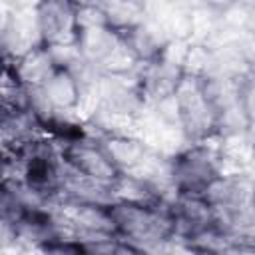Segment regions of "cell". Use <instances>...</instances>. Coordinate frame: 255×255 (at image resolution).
Returning <instances> with one entry per match:
<instances>
[{
    "label": "cell",
    "mask_w": 255,
    "mask_h": 255,
    "mask_svg": "<svg viewBox=\"0 0 255 255\" xmlns=\"http://www.w3.org/2000/svg\"><path fill=\"white\" fill-rule=\"evenodd\" d=\"M171 102L179 128L189 141H205L223 128V112L207 90L201 74H189L185 70Z\"/></svg>",
    "instance_id": "3957f363"
},
{
    "label": "cell",
    "mask_w": 255,
    "mask_h": 255,
    "mask_svg": "<svg viewBox=\"0 0 255 255\" xmlns=\"http://www.w3.org/2000/svg\"><path fill=\"white\" fill-rule=\"evenodd\" d=\"M118 32L137 64L157 60V58L165 56V52H167L169 38L157 20H147V16H145L141 22L122 28Z\"/></svg>",
    "instance_id": "30bf717a"
},
{
    "label": "cell",
    "mask_w": 255,
    "mask_h": 255,
    "mask_svg": "<svg viewBox=\"0 0 255 255\" xmlns=\"http://www.w3.org/2000/svg\"><path fill=\"white\" fill-rule=\"evenodd\" d=\"M16 239H18V227H16V221L6 219V217H0V247L12 245Z\"/></svg>",
    "instance_id": "9a60e30c"
},
{
    "label": "cell",
    "mask_w": 255,
    "mask_h": 255,
    "mask_svg": "<svg viewBox=\"0 0 255 255\" xmlns=\"http://www.w3.org/2000/svg\"><path fill=\"white\" fill-rule=\"evenodd\" d=\"M78 40L76 52L84 64H88L100 76L129 74L137 62L124 44L118 30L106 24L104 16L94 4L80 6L78 12Z\"/></svg>",
    "instance_id": "6da1fadb"
},
{
    "label": "cell",
    "mask_w": 255,
    "mask_h": 255,
    "mask_svg": "<svg viewBox=\"0 0 255 255\" xmlns=\"http://www.w3.org/2000/svg\"><path fill=\"white\" fill-rule=\"evenodd\" d=\"M62 159L74 173L106 187H112L122 177V169L114 163L104 145L94 139H70L62 151Z\"/></svg>",
    "instance_id": "8992f818"
},
{
    "label": "cell",
    "mask_w": 255,
    "mask_h": 255,
    "mask_svg": "<svg viewBox=\"0 0 255 255\" xmlns=\"http://www.w3.org/2000/svg\"><path fill=\"white\" fill-rule=\"evenodd\" d=\"M94 6L114 30L137 24L147 16V0H94Z\"/></svg>",
    "instance_id": "7c38bea8"
},
{
    "label": "cell",
    "mask_w": 255,
    "mask_h": 255,
    "mask_svg": "<svg viewBox=\"0 0 255 255\" xmlns=\"http://www.w3.org/2000/svg\"><path fill=\"white\" fill-rule=\"evenodd\" d=\"M24 187L34 195H52L62 189L64 173L50 145L30 143L22 153Z\"/></svg>",
    "instance_id": "52a82bcc"
},
{
    "label": "cell",
    "mask_w": 255,
    "mask_h": 255,
    "mask_svg": "<svg viewBox=\"0 0 255 255\" xmlns=\"http://www.w3.org/2000/svg\"><path fill=\"white\" fill-rule=\"evenodd\" d=\"M173 221L175 235L183 239H195L197 235L219 227L213 205L205 195H177V201L167 207Z\"/></svg>",
    "instance_id": "9c48e42d"
},
{
    "label": "cell",
    "mask_w": 255,
    "mask_h": 255,
    "mask_svg": "<svg viewBox=\"0 0 255 255\" xmlns=\"http://www.w3.org/2000/svg\"><path fill=\"white\" fill-rule=\"evenodd\" d=\"M108 155L114 159V163L126 173V169H133L143 163L145 157V145L139 139L128 137V135H108L100 141Z\"/></svg>",
    "instance_id": "4fadbf2b"
},
{
    "label": "cell",
    "mask_w": 255,
    "mask_h": 255,
    "mask_svg": "<svg viewBox=\"0 0 255 255\" xmlns=\"http://www.w3.org/2000/svg\"><path fill=\"white\" fill-rule=\"evenodd\" d=\"M78 6H86V4H94V0H74Z\"/></svg>",
    "instance_id": "d6986e66"
},
{
    "label": "cell",
    "mask_w": 255,
    "mask_h": 255,
    "mask_svg": "<svg viewBox=\"0 0 255 255\" xmlns=\"http://www.w3.org/2000/svg\"><path fill=\"white\" fill-rule=\"evenodd\" d=\"M4 2H6V0H0V8L4 6ZM6 16H8V12H4V10H0V22H2V24H4V20H6Z\"/></svg>",
    "instance_id": "ac0fdd59"
},
{
    "label": "cell",
    "mask_w": 255,
    "mask_h": 255,
    "mask_svg": "<svg viewBox=\"0 0 255 255\" xmlns=\"http://www.w3.org/2000/svg\"><path fill=\"white\" fill-rule=\"evenodd\" d=\"M26 209H28V203L24 201L18 187L0 179V217L18 221Z\"/></svg>",
    "instance_id": "5bb4252c"
},
{
    "label": "cell",
    "mask_w": 255,
    "mask_h": 255,
    "mask_svg": "<svg viewBox=\"0 0 255 255\" xmlns=\"http://www.w3.org/2000/svg\"><path fill=\"white\" fill-rule=\"evenodd\" d=\"M106 209L114 233L135 249H149L175 237L169 211L157 201L112 199Z\"/></svg>",
    "instance_id": "7a4b0ae2"
},
{
    "label": "cell",
    "mask_w": 255,
    "mask_h": 255,
    "mask_svg": "<svg viewBox=\"0 0 255 255\" xmlns=\"http://www.w3.org/2000/svg\"><path fill=\"white\" fill-rule=\"evenodd\" d=\"M78 12L80 6L74 0H38L34 20L40 44L50 50L76 46L80 30Z\"/></svg>",
    "instance_id": "5b68a950"
},
{
    "label": "cell",
    "mask_w": 255,
    "mask_h": 255,
    "mask_svg": "<svg viewBox=\"0 0 255 255\" xmlns=\"http://www.w3.org/2000/svg\"><path fill=\"white\" fill-rule=\"evenodd\" d=\"M207 8H211V10H215V12H225V10H229L231 6H235L233 4V0H201Z\"/></svg>",
    "instance_id": "2e32d148"
},
{
    "label": "cell",
    "mask_w": 255,
    "mask_h": 255,
    "mask_svg": "<svg viewBox=\"0 0 255 255\" xmlns=\"http://www.w3.org/2000/svg\"><path fill=\"white\" fill-rule=\"evenodd\" d=\"M2 171H4V159H2V155H0V179H2Z\"/></svg>",
    "instance_id": "ffe728a7"
},
{
    "label": "cell",
    "mask_w": 255,
    "mask_h": 255,
    "mask_svg": "<svg viewBox=\"0 0 255 255\" xmlns=\"http://www.w3.org/2000/svg\"><path fill=\"white\" fill-rule=\"evenodd\" d=\"M253 2L255 0H233V4H239V6H245V8H253Z\"/></svg>",
    "instance_id": "e0dca14e"
},
{
    "label": "cell",
    "mask_w": 255,
    "mask_h": 255,
    "mask_svg": "<svg viewBox=\"0 0 255 255\" xmlns=\"http://www.w3.org/2000/svg\"><path fill=\"white\" fill-rule=\"evenodd\" d=\"M219 175V157L203 141L189 145L169 161V179L177 195H205Z\"/></svg>",
    "instance_id": "277c9868"
},
{
    "label": "cell",
    "mask_w": 255,
    "mask_h": 255,
    "mask_svg": "<svg viewBox=\"0 0 255 255\" xmlns=\"http://www.w3.org/2000/svg\"><path fill=\"white\" fill-rule=\"evenodd\" d=\"M137 74H135V84L141 92L143 102H167L173 98L179 82L185 76V68L181 64H175L167 60L165 56L137 64Z\"/></svg>",
    "instance_id": "ba28073f"
},
{
    "label": "cell",
    "mask_w": 255,
    "mask_h": 255,
    "mask_svg": "<svg viewBox=\"0 0 255 255\" xmlns=\"http://www.w3.org/2000/svg\"><path fill=\"white\" fill-rule=\"evenodd\" d=\"M56 66L58 60L54 52L42 44H36L14 60L12 72L16 82L24 90H30V88H40L56 70Z\"/></svg>",
    "instance_id": "8fae6325"
}]
</instances>
